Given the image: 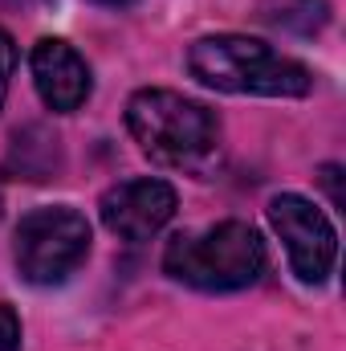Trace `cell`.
Instances as JSON below:
<instances>
[{
  "label": "cell",
  "mask_w": 346,
  "mask_h": 351,
  "mask_svg": "<svg viewBox=\"0 0 346 351\" xmlns=\"http://www.w3.org/2000/svg\"><path fill=\"white\" fill-rule=\"evenodd\" d=\"M187 70L196 82L220 94H261V98H306L314 90V74L269 49L265 41L241 37V33H220V37H200L187 49Z\"/></svg>",
  "instance_id": "1"
},
{
  "label": "cell",
  "mask_w": 346,
  "mask_h": 351,
  "mask_svg": "<svg viewBox=\"0 0 346 351\" xmlns=\"http://www.w3.org/2000/svg\"><path fill=\"white\" fill-rule=\"evenodd\" d=\"M163 269L191 290H245L265 274V241L245 221H220L196 233H179L163 254Z\"/></svg>",
  "instance_id": "2"
},
{
  "label": "cell",
  "mask_w": 346,
  "mask_h": 351,
  "mask_svg": "<svg viewBox=\"0 0 346 351\" xmlns=\"http://www.w3.org/2000/svg\"><path fill=\"white\" fill-rule=\"evenodd\" d=\"M127 127L143 156L163 168H196L220 143L216 114L175 90H139L127 102Z\"/></svg>",
  "instance_id": "3"
},
{
  "label": "cell",
  "mask_w": 346,
  "mask_h": 351,
  "mask_svg": "<svg viewBox=\"0 0 346 351\" xmlns=\"http://www.w3.org/2000/svg\"><path fill=\"white\" fill-rule=\"evenodd\" d=\"M90 254V221L70 204H45L16 225V269L33 286L66 282Z\"/></svg>",
  "instance_id": "4"
},
{
  "label": "cell",
  "mask_w": 346,
  "mask_h": 351,
  "mask_svg": "<svg viewBox=\"0 0 346 351\" xmlns=\"http://www.w3.org/2000/svg\"><path fill=\"white\" fill-rule=\"evenodd\" d=\"M269 221H273L277 237L285 241L293 274L306 286H318L330 278L334 258H338V233L314 200H306L297 192H281L269 200Z\"/></svg>",
  "instance_id": "5"
},
{
  "label": "cell",
  "mask_w": 346,
  "mask_h": 351,
  "mask_svg": "<svg viewBox=\"0 0 346 351\" xmlns=\"http://www.w3.org/2000/svg\"><path fill=\"white\" fill-rule=\"evenodd\" d=\"M175 188L168 180L155 176H139V180H122L114 188L102 192V225L122 237V241H147L155 237L168 221L175 217Z\"/></svg>",
  "instance_id": "6"
},
{
  "label": "cell",
  "mask_w": 346,
  "mask_h": 351,
  "mask_svg": "<svg viewBox=\"0 0 346 351\" xmlns=\"http://www.w3.org/2000/svg\"><path fill=\"white\" fill-rule=\"evenodd\" d=\"M29 66H33V86L41 94V102L49 110H57V114L78 110L90 98V90H94L86 58L74 45H66L62 37H41L33 45Z\"/></svg>",
  "instance_id": "7"
},
{
  "label": "cell",
  "mask_w": 346,
  "mask_h": 351,
  "mask_svg": "<svg viewBox=\"0 0 346 351\" xmlns=\"http://www.w3.org/2000/svg\"><path fill=\"white\" fill-rule=\"evenodd\" d=\"M261 21L293 37H314L326 29L330 4L326 0H261Z\"/></svg>",
  "instance_id": "8"
},
{
  "label": "cell",
  "mask_w": 346,
  "mask_h": 351,
  "mask_svg": "<svg viewBox=\"0 0 346 351\" xmlns=\"http://www.w3.org/2000/svg\"><path fill=\"white\" fill-rule=\"evenodd\" d=\"M0 351H21V319L8 302H0Z\"/></svg>",
  "instance_id": "9"
},
{
  "label": "cell",
  "mask_w": 346,
  "mask_h": 351,
  "mask_svg": "<svg viewBox=\"0 0 346 351\" xmlns=\"http://www.w3.org/2000/svg\"><path fill=\"white\" fill-rule=\"evenodd\" d=\"M12 70H16V45H12V37L0 29V106H4V98H8Z\"/></svg>",
  "instance_id": "10"
},
{
  "label": "cell",
  "mask_w": 346,
  "mask_h": 351,
  "mask_svg": "<svg viewBox=\"0 0 346 351\" xmlns=\"http://www.w3.org/2000/svg\"><path fill=\"white\" fill-rule=\"evenodd\" d=\"M322 184L330 188V200H334V204H343V192H338V168H334V164H330V168H322Z\"/></svg>",
  "instance_id": "11"
},
{
  "label": "cell",
  "mask_w": 346,
  "mask_h": 351,
  "mask_svg": "<svg viewBox=\"0 0 346 351\" xmlns=\"http://www.w3.org/2000/svg\"><path fill=\"white\" fill-rule=\"evenodd\" d=\"M94 4H102V8H127V4H135V0H94Z\"/></svg>",
  "instance_id": "12"
},
{
  "label": "cell",
  "mask_w": 346,
  "mask_h": 351,
  "mask_svg": "<svg viewBox=\"0 0 346 351\" xmlns=\"http://www.w3.org/2000/svg\"><path fill=\"white\" fill-rule=\"evenodd\" d=\"M0 217H4V196H0Z\"/></svg>",
  "instance_id": "13"
},
{
  "label": "cell",
  "mask_w": 346,
  "mask_h": 351,
  "mask_svg": "<svg viewBox=\"0 0 346 351\" xmlns=\"http://www.w3.org/2000/svg\"><path fill=\"white\" fill-rule=\"evenodd\" d=\"M8 4H12V0H0V8H8Z\"/></svg>",
  "instance_id": "14"
}]
</instances>
